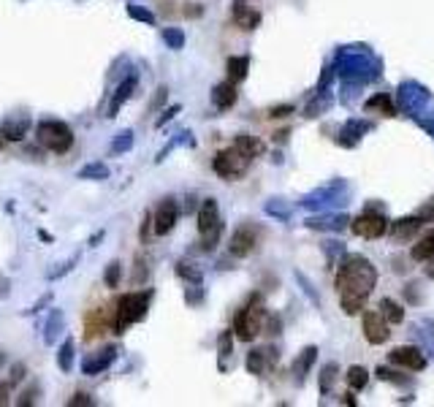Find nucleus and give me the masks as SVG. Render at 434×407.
Here are the masks:
<instances>
[{
	"mask_svg": "<svg viewBox=\"0 0 434 407\" xmlns=\"http://www.w3.org/2000/svg\"><path fill=\"white\" fill-rule=\"evenodd\" d=\"M380 315L385 318V323H402L404 320V310H402V304L399 301H394V299H382L380 301Z\"/></svg>",
	"mask_w": 434,
	"mask_h": 407,
	"instance_id": "c756f323",
	"label": "nucleus"
},
{
	"mask_svg": "<svg viewBox=\"0 0 434 407\" xmlns=\"http://www.w3.org/2000/svg\"><path fill=\"white\" fill-rule=\"evenodd\" d=\"M378 377L380 380H391V383H407L404 377H399V372H394V370H388V367H378Z\"/></svg>",
	"mask_w": 434,
	"mask_h": 407,
	"instance_id": "09e8293b",
	"label": "nucleus"
},
{
	"mask_svg": "<svg viewBox=\"0 0 434 407\" xmlns=\"http://www.w3.org/2000/svg\"><path fill=\"white\" fill-rule=\"evenodd\" d=\"M231 14H234V22H236V28H242V30H255L260 25V11L258 8H253L247 0H234V8H231Z\"/></svg>",
	"mask_w": 434,
	"mask_h": 407,
	"instance_id": "2eb2a0df",
	"label": "nucleus"
},
{
	"mask_svg": "<svg viewBox=\"0 0 434 407\" xmlns=\"http://www.w3.org/2000/svg\"><path fill=\"white\" fill-rule=\"evenodd\" d=\"M215 226H220V207H217L215 198H207L198 209V233H207Z\"/></svg>",
	"mask_w": 434,
	"mask_h": 407,
	"instance_id": "6ab92c4d",
	"label": "nucleus"
},
{
	"mask_svg": "<svg viewBox=\"0 0 434 407\" xmlns=\"http://www.w3.org/2000/svg\"><path fill=\"white\" fill-rule=\"evenodd\" d=\"M418 217H421L423 223H434V198H432V201H426V204L421 207V212H418Z\"/></svg>",
	"mask_w": 434,
	"mask_h": 407,
	"instance_id": "8fccbe9b",
	"label": "nucleus"
},
{
	"mask_svg": "<svg viewBox=\"0 0 434 407\" xmlns=\"http://www.w3.org/2000/svg\"><path fill=\"white\" fill-rule=\"evenodd\" d=\"M329 107H331V98L326 95V92H320V98H315L313 104L304 109V117H318L320 111H326Z\"/></svg>",
	"mask_w": 434,
	"mask_h": 407,
	"instance_id": "a19ab883",
	"label": "nucleus"
},
{
	"mask_svg": "<svg viewBox=\"0 0 434 407\" xmlns=\"http://www.w3.org/2000/svg\"><path fill=\"white\" fill-rule=\"evenodd\" d=\"M266 334H279V318H269V323H263Z\"/></svg>",
	"mask_w": 434,
	"mask_h": 407,
	"instance_id": "052dcab7",
	"label": "nucleus"
},
{
	"mask_svg": "<svg viewBox=\"0 0 434 407\" xmlns=\"http://www.w3.org/2000/svg\"><path fill=\"white\" fill-rule=\"evenodd\" d=\"M234 147H236L239 152H244V155H247L250 160L258 158V155H263V142H260V139H255V136H247V133L236 136Z\"/></svg>",
	"mask_w": 434,
	"mask_h": 407,
	"instance_id": "cd10ccee",
	"label": "nucleus"
},
{
	"mask_svg": "<svg viewBox=\"0 0 434 407\" xmlns=\"http://www.w3.org/2000/svg\"><path fill=\"white\" fill-rule=\"evenodd\" d=\"M3 364H6V353L0 351V370H3Z\"/></svg>",
	"mask_w": 434,
	"mask_h": 407,
	"instance_id": "338daca9",
	"label": "nucleus"
},
{
	"mask_svg": "<svg viewBox=\"0 0 434 407\" xmlns=\"http://www.w3.org/2000/svg\"><path fill=\"white\" fill-rule=\"evenodd\" d=\"M71 407H76V405H92V399L87 396V394H73V399L68 402Z\"/></svg>",
	"mask_w": 434,
	"mask_h": 407,
	"instance_id": "bf43d9fd",
	"label": "nucleus"
},
{
	"mask_svg": "<svg viewBox=\"0 0 434 407\" xmlns=\"http://www.w3.org/2000/svg\"><path fill=\"white\" fill-rule=\"evenodd\" d=\"M147 307H150V293H125L117 301V318H114V332L125 334L133 323L147 318Z\"/></svg>",
	"mask_w": 434,
	"mask_h": 407,
	"instance_id": "7ed1b4c3",
	"label": "nucleus"
},
{
	"mask_svg": "<svg viewBox=\"0 0 434 407\" xmlns=\"http://www.w3.org/2000/svg\"><path fill=\"white\" fill-rule=\"evenodd\" d=\"M399 107L410 117H418L423 107H432V95H429V90L416 85V82H404L399 87Z\"/></svg>",
	"mask_w": 434,
	"mask_h": 407,
	"instance_id": "1a4fd4ad",
	"label": "nucleus"
},
{
	"mask_svg": "<svg viewBox=\"0 0 434 407\" xmlns=\"http://www.w3.org/2000/svg\"><path fill=\"white\" fill-rule=\"evenodd\" d=\"M133 90H136V76H125L120 82V87H117V92L111 95V104H109V120H114L117 114H120V109L128 104V98L133 95Z\"/></svg>",
	"mask_w": 434,
	"mask_h": 407,
	"instance_id": "f3484780",
	"label": "nucleus"
},
{
	"mask_svg": "<svg viewBox=\"0 0 434 407\" xmlns=\"http://www.w3.org/2000/svg\"><path fill=\"white\" fill-rule=\"evenodd\" d=\"M176 274H179L182 280L193 283V285L201 283V272H198V269H195L193 264H188V261H179V264H176Z\"/></svg>",
	"mask_w": 434,
	"mask_h": 407,
	"instance_id": "72a5a7b5",
	"label": "nucleus"
},
{
	"mask_svg": "<svg viewBox=\"0 0 434 407\" xmlns=\"http://www.w3.org/2000/svg\"><path fill=\"white\" fill-rule=\"evenodd\" d=\"M35 136H38V142L44 144L47 150H52L57 155L68 152L71 147H73V130L66 123H60V120H44V123H38Z\"/></svg>",
	"mask_w": 434,
	"mask_h": 407,
	"instance_id": "39448f33",
	"label": "nucleus"
},
{
	"mask_svg": "<svg viewBox=\"0 0 434 407\" xmlns=\"http://www.w3.org/2000/svg\"><path fill=\"white\" fill-rule=\"evenodd\" d=\"M234 351V339H231V332H223L220 339H217V353H220V370H226V358Z\"/></svg>",
	"mask_w": 434,
	"mask_h": 407,
	"instance_id": "4c0bfd02",
	"label": "nucleus"
},
{
	"mask_svg": "<svg viewBox=\"0 0 434 407\" xmlns=\"http://www.w3.org/2000/svg\"><path fill=\"white\" fill-rule=\"evenodd\" d=\"M388 323H385V318H382L378 310H369V312H364V336L369 345H382L385 339H388Z\"/></svg>",
	"mask_w": 434,
	"mask_h": 407,
	"instance_id": "4468645a",
	"label": "nucleus"
},
{
	"mask_svg": "<svg viewBox=\"0 0 434 407\" xmlns=\"http://www.w3.org/2000/svg\"><path fill=\"white\" fill-rule=\"evenodd\" d=\"M226 68H228V79H231L234 85H236V82H244V79H247V71H250V57H247V54L228 57Z\"/></svg>",
	"mask_w": 434,
	"mask_h": 407,
	"instance_id": "a878e982",
	"label": "nucleus"
},
{
	"mask_svg": "<svg viewBox=\"0 0 434 407\" xmlns=\"http://www.w3.org/2000/svg\"><path fill=\"white\" fill-rule=\"evenodd\" d=\"M388 361H391V364H399V367H404V370H410V372L426 370V358H423V353H421L418 348H413V345L394 348V351L388 353Z\"/></svg>",
	"mask_w": 434,
	"mask_h": 407,
	"instance_id": "ddd939ff",
	"label": "nucleus"
},
{
	"mask_svg": "<svg viewBox=\"0 0 434 407\" xmlns=\"http://www.w3.org/2000/svg\"><path fill=\"white\" fill-rule=\"evenodd\" d=\"M109 166L106 163H87L85 169H79V179H109Z\"/></svg>",
	"mask_w": 434,
	"mask_h": 407,
	"instance_id": "473e14b6",
	"label": "nucleus"
},
{
	"mask_svg": "<svg viewBox=\"0 0 434 407\" xmlns=\"http://www.w3.org/2000/svg\"><path fill=\"white\" fill-rule=\"evenodd\" d=\"M426 274H429V277H432V280H434V255H432V258H429V266H426Z\"/></svg>",
	"mask_w": 434,
	"mask_h": 407,
	"instance_id": "e2e57ef3",
	"label": "nucleus"
},
{
	"mask_svg": "<svg viewBox=\"0 0 434 407\" xmlns=\"http://www.w3.org/2000/svg\"><path fill=\"white\" fill-rule=\"evenodd\" d=\"M220 233H223V223H220V226H215L212 231H207V233H201V236H204V239H201V250H207V253H209V250L217 245Z\"/></svg>",
	"mask_w": 434,
	"mask_h": 407,
	"instance_id": "37998d69",
	"label": "nucleus"
},
{
	"mask_svg": "<svg viewBox=\"0 0 434 407\" xmlns=\"http://www.w3.org/2000/svg\"><path fill=\"white\" fill-rule=\"evenodd\" d=\"M288 114H294V107L291 104H285V107H275L269 111V117H288Z\"/></svg>",
	"mask_w": 434,
	"mask_h": 407,
	"instance_id": "4d7b16f0",
	"label": "nucleus"
},
{
	"mask_svg": "<svg viewBox=\"0 0 434 407\" xmlns=\"http://www.w3.org/2000/svg\"><path fill=\"white\" fill-rule=\"evenodd\" d=\"M364 109L366 111H380L382 117H397V104L391 101L388 92H378V95H372V98L364 104Z\"/></svg>",
	"mask_w": 434,
	"mask_h": 407,
	"instance_id": "5701e85b",
	"label": "nucleus"
},
{
	"mask_svg": "<svg viewBox=\"0 0 434 407\" xmlns=\"http://www.w3.org/2000/svg\"><path fill=\"white\" fill-rule=\"evenodd\" d=\"M266 212L279 217V220H288V217H291V209H288L285 204H279V201H269V204H266Z\"/></svg>",
	"mask_w": 434,
	"mask_h": 407,
	"instance_id": "de8ad7c7",
	"label": "nucleus"
},
{
	"mask_svg": "<svg viewBox=\"0 0 434 407\" xmlns=\"http://www.w3.org/2000/svg\"><path fill=\"white\" fill-rule=\"evenodd\" d=\"M350 229H353V233H358L361 239H380L382 233L388 231V220H385V214L382 212L366 207V212L358 214V217L350 223Z\"/></svg>",
	"mask_w": 434,
	"mask_h": 407,
	"instance_id": "6e6552de",
	"label": "nucleus"
},
{
	"mask_svg": "<svg viewBox=\"0 0 434 407\" xmlns=\"http://www.w3.org/2000/svg\"><path fill=\"white\" fill-rule=\"evenodd\" d=\"M345 405H356V399H353V394H345V399H342Z\"/></svg>",
	"mask_w": 434,
	"mask_h": 407,
	"instance_id": "69168bd1",
	"label": "nucleus"
},
{
	"mask_svg": "<svg viewBox=\"0 0 434 407\" xmlns=\"http://www.w3.org/2000/svg\"><path fill=\"white\" fill-rule=\"evenodd\" d=\"M128 14H131V19H136V22L155 25V14H152V11H147V8H141V6H136V3H128Z\"/></svg>",
	"mask_w": 434,
	"mask_h": 407,
	"instance_id": "ea45409f",
	"label": "nucleus"
},
{
	"mask_svg": "<svg viewBox=\"0 0 434 407\" xmlns=\"http://www.w3.org/2000/svg\"><path fill=\"white\" fill-rule=\"evenodd\" d=\"M25 375H28V367H25L22 361H19V364H14V367H11V383H14V386H17V383H22V380H25Z\"/></svg>",
	"mask_w": 434,
	"mask_h": 407,
	"instance_id": "3c124183",
	"label": "nucleus"
},
{
	"mask_svg": "<svg viewBox=\"0 0 434 407\" xmlns=\"http://www.w3.org/2000/svg\"><path fill=\"white\" fill-rule=\"evenodd\" d=\"M49 301H52V293H47V296H41V299L35 301L33 307H30V310H28V315H35V312H41V310H44V307H47V304H49Z\"/></svg>",
	"mask_w": 434,
	"mask_h": 407,
	"instance_id": "864d4df0",
	"label": "nucleus"
},
{
	"mask_svg": "<svg viewBox=\"0 0 434 407\" xmlns=\"http://www.w3.org/2000/svg\"><path fill=\"white\" fill-rule=\"evenodd\" d=\"M366 130H372V125L369 123H361V120H347L337 142L342 144V147H356V144L361 142V136H364Z\"/></svg>",
	"mask_w": 434,
	"mask_h": 407,
	"instance_id": "412c9836",
	"label": "nucleus"
},
{
	"mask_svg": "<svg viewBox=\"0 0 434 407\" xmlns=\"http://www.w3.org/2000/svg\"><path fill=\"white\" fill-rule=\"evenodd\" d=\"M38 394H41V389H38V386H30V389H25V391H22V396L17 399V405L19 407L35 405V402H38Z\"/></svg>",
	"mask_w": 434,
	"mask_h": 407,
	"instance_id": "a18cd8bd",
	"label": "nucleus"
},
{
	"mask_svg": "<svg viewBox=\"0 0 434 407\" xmlns=\"http://www.w3.org/2000/svg\"><path fill=\"white\" fill-rule=\"evenodd\" d=\"M277 348H253L247 353V372L250 375H266L277 367Z\"/></svg>",
	"mask_w": 434,
	"mask_h": 407,
	"instance_id": "f8f14e48",
	"label": "nucleus"
},
{
	"mask_svg": "<svg viewBox=\"0 0 434 407\" xmlns=\"http://www.w3.org/2000/svg\"><path fill=\"white\" fill-rule=\"evenodd\" d=\"M350 193L347 190V185L342 179H334L329 185H323V188H318L315 193H310L307 198H301V207L304 209H329L331 204H342L345 201V195Z\"/></svg>",
	"mask_w": 434,
	"mask_h": 407,
	"instance_id": "423d86ee",
	"label": "nucleus"
},
{
	"mask_svg": "<svg viewBox=\"0 0 434 407\" xmlns=\"http://www.w3.org/2000/svg\"><path fill=\"white\" fill-rule=\"evenodd\" d=\"M163 41H166L169 49H182L185 47V33L179 28H166L163 30Z\"/></svg>",
	"mask_w": 434,
	"mask_h": 407,
	"instance_id": "c9c22d12",
	"label": "nucleus"
},
{
	"mask_svg": "<svg viewBox=\"0 0 434 407\" xmlns=\"http://www.w3.org/2000/svg\"><path fill=\"white\" fill-rule=\"evenodd\" d=\"M315 358H318V348H315V345L304 348V351L299 353V358L294 361V375H296V380H299V383L307 377V372L313 370Z\"/></svg>",
	"mask_w": 434,
	"mask_h": 407,
	"instance_id": "b1692460",
	"label": "nucleus"
},
{
	"mask_svg": "<svg viewBox=\"0 0 434 407\" xmlns=\"http://www.w3.org/2000/svg\"><path fill=\"white\" fill-rule=\"evenodd\" d=\"M185 299H188V304H198V301H201V283L193 285V291L185 293Z\"/></svg>",
	"mask_w": 434,
	"mask_h": 407,
	"instance_id": "13d9d810",
	"label": "nucleus"
},
{
	"mask_svg": "<svg viewBox=\"0 0 434 407\" xmlns=\"http://www.w3.org/2000/svg\"><path fill=\"white\" fill-rule=\"evenodd\" d=\"M236 98H239V92H236V85L231 79L220 82L217 87L212 90V104H215V109H220V111H228V109L236 104Z\"/></svg>",
	"mask_w": 434,
	"mask_h": 407,
	"instance_id": "a211bd4d",
	"label": "nucleus"
},
{
	"mask_svg": "<svg viewBox=\"0 0 434 407\" xmlns=\"http://www.w3.org/2000/svg\"><path fill=\"white\" fill-rule=\"evenodd\" d=\"M6 147V136H3V130H0V150Z\"/></svg>",
	"mask_w": 434,
	"mask_h": 407,
	"instance_id": "774afa93",
	"label": "nucleus"
},
{
	"mask_svg": "<svg viewBox=\"0 0 434 407\" xmlns=\"http://www.w3.org/2000/svg\"><path fill=\"white\" fill-rule=\"evenodd\" d=\"M166 98H169V90L160 87V90H157V95H155V98H152V104H150V109H152V111H155V109H160V107H163V101H166Z\"/></svg>",
	"mask_w": 434,
	"mask_h": 407,
	"instance_id": "6e6d98bb",
	"label": "nucleus"
},
{
	"mask_svg": "<svg viewBox=\"0 0 434 407\" xmlns=\"http://www.w3.org/2000/svg\"><path fill=\"white\" fill-rule=\"evenodd\" d=\"M275 139H277V142H285V139H288V130H279V133H275Z\"/></svg>",
	"mask_w": 434,
	"mask_h": 407,
	"instance_id": "0e129e2a",
	"label": "nucleus"
},
{
	"mask_svg": "<svg viewBox=\"0 0 434 407\" xmlns=\"http://www.w3.org/2000/svg\"><path fill=\"white\" fill-rule=\"evenodd\" d=\"M296 280L301 283V288H304V293H307V296H310V299H313L315 304H318V293H315V291H313V285H310V280H307L304 274H299V272H296Z\"/></svg>",
	"mask_w": 434,
	"mask_h": 407,
	"instance_id": "603ef678",
	"label": "nucleus"
},
{
	"mask_svg": "<svg viewBox=\"0 0 434 407\" xmlns=\"http://www.w3.org/2000/svg\"><path fill=\"white\" fill-rule=\"evenodd\" d=\"M212 169H215V174H220L223 179H236V177H244L247 174V169H250V158L239 152L236 147H228L223 152H217V158L212 163Z\"/></svg>",
	"mask_w": 434,
	"mask_h": 407,
	"instance_id": "0eeeda50",
	"label": "nucleus"
},
{
	"mask_svg": "<svg viewBox=\"0 0 434 407\" xmlns=\"http://www.w3.org/2000/svg\"><path fill=\"white\" fill-rule=\"evenodd\" d=\"M0 130H3L6 142H22V139L28 136V130H30V120H28V117H25V120H8Z\"/></svg>",
	"mask_w": 434,
	"mask_h": 407,
	"instance_id": "bb28decb",
	"label": "nucleus"
},
{
	"mask_svg": "<svg viewBox=\"0 0 434 407\" xmlns=\"http://www.w3.org/2000/svg\"><path fill=\"white\" fill-rule=\"evenodd\" d=\"M337 71L342 73V79L345 82H356V85H364V82H372V79H378V71H380V66L378 63H372L366 54H339V60H337Z\"/></svg>",
	"mask_w": 434,
	"mask_h": 407,
	"instance_id": "20e7f679",
	"label": "nucleus"
},
{
	"mask_svg": "<svg viewBox=\"0 0 434 407\" xmlns=\"http://www.w3.org/2000/svg\"><path fill=\"white\" fill-rule=\"evenodd\" d=\"M378 283V269L364 255H345L337 272V291L347 315H358Z\"/></svg>",
	"mask_w": 434,
	"mask_h": 407,
	"instance_id": "f257e3e1",
	"label": "nucleus"
},
{
	"mask_svg": "<svg viewBox=\"0 0 434 407\" xmlns=\"http://www.w3.org/2000/svg\"><path fill=\"white\" fill-rule=\"evenodd\" d=\"M347 214H320V217H310L307 220V229L313 231H345L347 229Z\"/></svg>",
	"mask_w": 434,
	"mask_h": 407,
	"instance_id": "aec40b11",
	"label": "nucleus"
},
{
	"mask_svg": "<svg viewBox=\"0 0 434 407\" xmlns=\"http://www.w3.org/2000/svg\"><path fill=\"white\" fill-rule=\"evenodd\" d=\"M258 248V231L253 226H242L231 233V242H228V253L234 258H247L253 250Z\"/></svg>",
	"mask_w": 434,
	"mask_h": 407,
	"instance_id": "9d476101",
	"label": "nucleus"
},
{
	"mask_svg": "<svg viewBox=\"0 0 434 407\" xmlns=\"http://www.w3.org/2000/svg\"><path fill=\"white\" fill-rule=\"evenodd\" d=\"M423 226V220L418 214H410V217H402L397 223H391V236L397 239H413V233Z\"/></svg>",
	"mask_w": 434,
	"mask_h": 407,
	"instance_id": "4be33fe9",
	"label": "nucleus"
},
{
	"mask_svg": "<svg viewBox=\"0 0 434 407\" xmlns=\"http://www.w3.org/2000/svg\"><path fill=\"white\" fill-rule=\"evenodd\" d=\"M114 361H117V348H114V345H109V348H104L101 353L85 358V361H82V372L92 377V375H101V372H106L111 364H114Z\"/></svg>",
	"mask_w": 434,
	"mask_h": 407,
	"instance_id": "dca6fc26",
	"label": "nucleus"
},
{
	"mask_svg": "<svg viewBox=\"0 0 434 407\" xmlns=\"http://www.w3.org/2000/svg\"><path fill=\"white\" fill-rule=\"evenodd\" d=\"M11 405V386L8 383H0V407Z\"/></svg>",
	"mask_w": 434,
	"mask_h": 407,
	"instance_id": "5fc2aeb1",
	"label": "nucleus"
},
{
	"mask_svg": "<svg viewBox=\"0 0 434 407\" xmlns=\"http://www.w3.org/2000/svg\"><path fill=\"white\" fill-rule=\"evenodd\" d=\"M63 329H66V315H63L60 310H52L47 326H44V342H47V345H54V342H57V334H63Z\"/></svg>",
	"mask_w": 434,
	"mask_h": 407,
	"instance_id": "393cba45",
	"label": "nucleus"
},
{
	"mask_svg": "<svg viewBox=\"0 0 434 407\" xmlns=\"http://www.w3.org/2000/svg\"><path fill=\"white\" fill-rule=\"evenodd\" d=\"M179 111H182V107H179V104H174V107L163 109V111H160V117L155 120V128H163L166 123H171V120L176 117V114H179Z\"/></svg>",
	"mask_w": 434,
	"mask_h": 407,
	"instance_id": "49530a36",
	"label": "nucleus"
},
{
	"mask_svg": "<svg viewBox=\"0 0 434 407\" xmlns=\"http://www.w3.org/2000/svg\"><path fill=\"white\" fill-rule=\"evenodd\" d=\"M418 123L423 125V128H426V130H429V133L434 136V120H423V117H418Z\"/></svg>",
	"mask_w": 434,
	"mask_h": 407,
	"instance_id": "680f3d73",
	"label": "nucleus"
},
{
	"mask_svg": "<svg viewBox=\"0 0 434 407\" xmlns=\"http://www.w3.org/2000/svg\"><path fill=\"white\" fill-rule=\"evenodd\" d=\"M98 332H104V312L101 310H92L87 315V339H92Z\"/></svg>",
	"mask_w": 434,
	"mask_h": 407,
	"instance_id": "e433bc0d",
	"label": "nucleus"
},
{
	"mask_svg": "<svg viewBox=\"0 0 434 407\" xmlns=\"http://www.w3.org/2000/svg\"><path fill=\"white\" fill-rule=\"evenodd\" d=\"M176 220H179V207H176V201H174V198H163V201L157 204L155 214H152L155 233H157V236H166V233H171L174 226H176Z\"/></svg>",
	"mask_w": 434,
	"mask_h": 407,
	"instance_id": "9b49d317",
	"label": "nucleus"
},
{
	"mask_svg": "<svg viewBox=\"0 0 434 407\" xmlns=\"http://www.w3.org/2000/svg\"><path fill=\"white\" fill-rule=\"evenodd\" d=\"M410 255H413V261H429V258H432L434 255V231H429L418 245H413Z\"/></svg>",
	"mask_w": 434,
	"mask_h": 407,
	"instance_id": "c85d7f7f",
	"label": "nucleus"
},
{
	"mask_svg": "<svg viewBox=\"0 0 434 407\" xmlns=\"http://www.w3.org/2000/svg\"><path fill=\"white\" fill-rule=\"evenodd\" d=\"M73 351H76V345H73V339H66L60 348H57V367L68 375L71 370H73Z\"/></svg>",
	"mask_w": 434,
	"mask_h": 407,
	"instance_id": "7c9ffc66",
	"label": "nucleus"
},
{
	"mask_svg": "<svg viewBox=\"0 0 434 407\" xmlns=\"http://www.w3.org/2000/svg\"><path fill=\"white\" fill-rule=\"evenodd\" d=\"M79 264V255H73V258H68V261H66V264H60V269H52V272H49V274H47V280H60V277H66V274H68L71 269H73V266Z\"/></svg>",
	"mask_w": 434,
	"mask_h": 407,
	"instance_id": "c03bdc74",
	"label": "nucleus"
},
{
	"mask_svg": "<svg viewBox=\"0 0 434 407\" xmlns=\"http://www.w3.org/2000/svg\"><path fill=\"white\" fill-rule=\"evenodd\" d=\"M120 277H122V264L120 261H111V264L106 266V274H104L106 288H117V285H120Z\"/></svg>",
	"mask_w": 434,
	"mask_h": 407,
	"instance_id": "58836bf2",
	"label": "nucleus"
},
{
	"mask_svg": "<svg viewBox=\"0 0 434 407\" xmlns=\"http://www.w3.org/2000/svg\"><path fill=\"white\" fill-rule=\"evenodd\" d=\"M345 377H347V386L353 391L366 389V383H369V372H366L364 367H350Z\"/></svg>",
	"mask_w": 434,
	"mask_h": 407,
	"instance_id": "2f4dec72",
	"label": "nucleus"
},
{
	"mask_svg": "<svg viewBox=\"0 0 434 407\" xmlns=\"http://www.w3.org/2000/svg\"><path fill=\"white\" fill-rule=\"evenodd\" d=\"M128 150H133V130L117 133V139L111 144V152H128Z\"/></svg>",
	"mask_w": 434,
	"mask_h": 407,
	"instance_id": "79ce46f5",
	"label": "nucleus"
},
{
	"mask_svg": "<svg viewBox=\"0 0 434 407\" xmlns=\"http://www.w3.org/2000/svg\"><path fill=\"white\" fill-rule=\"evenodd\" d=\"M337 372H339V367H337L334 361L323 367V372H320V394H329V391H331L334 380H337Z\"/></svg>",
	"mask_w": 434,
	"mask_h": 407,
	"instance_id": "f704fd0d",
	"label": "nucleus"
},
{
	"mask_svg": "<svg viewBox=\"0 0 434 407\" xmlns=\"http://www.w3.org/2000/svg\"><path fill=\"white\" fill-rule=\"evenodd\" d=\"M263 323H266V307H263V301L255 296V299H250L242 310L236 312V318H234V332H236V336H239L242 342H253V339L263 332Z\"/></svg>",
	"mask_w": 434,
	"mask_h": 407,
	"instance_id": "f03ea898",
	"label": "nucleus"
}]
</instances>
